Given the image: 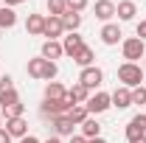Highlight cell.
Returning a JSON list of instances; mask_svg holds the SVG:
<instances>
[{
  "label": "cell",
  "instance_id": "1",
  "mask_svg": "<svg viewBox=\"0 0 146 143\" xmlns=\"http://www.w3.org/2000/svg\"><path fill=\"white\" fill-rule=\"evenodd\" d=\"M25 73H28L31 79H39V81H54L56 73H59V68H56V62H48V59L36 56V59H28Z\"/></svg>",
  "mask_w": 146,
  "mask_h": 143
},
{
  "label": "cell",
  "instance_id": "2",
  "mask_svg": "<svg viewBox=\"0 0 146 143\" xmlns=\"http://www.w3.org/2000/svg\"><path fill=\"white\" fill-rule=\"evenodd\" d=\"M143 79H146V73L141 65H135V62H124L121 68H118V81L124 84V87H141L143 84Z\"/></svg>",
  "mask_w": 146,
  "mask_h": 143
},
{
  "label": "cell",
  "instance_id": "3",
  "mask_svg": "<svg viewBox=\"0 0 146 143\" xmlns=\"http://www.w3.org/2000/svg\"><path fill=\"white\" fill-rule=\"evenodd\" d=\"M70 101H68V98H62V101H51V98H42V104H39V115H42V118H51V121H54V118H59V115H68V112H70Z\"/></svg>",
  "mask_w": 146,
  "mask_h": 143
},
{
  "label": "cell",
  "instance_id": "4",
  "mask_svg": "<svg viewBox=\"0 0 146 143\" xmlns=\"http://www.w3.org/2000/svg\"><path fill=\"white\" fill-rule=\"evenodd\" d=\"M121 54H124L127 62H135V65H138V59H143V56H146V42H143V39H138V36H129V39L121 42Z\"/></svg>",
  "mask_w": 146,
  "mask_h": 143
},
{
  "label": "cell",
  "instance_id": "5",
  "mask_svg": "<svg viewBox=\"0 0 146 143\" xmlns=\"http://www.w3.org/2000/svg\"><path fill=\"white\" fill-rule=\"evenodd\" d=\"M79 81L84 84L87 90H96V87H101V81H104V70L101 68H82V73H79Z\"/></svg>",
  "mask_w": 146,
  "mask_h": 143
},
{
  "label": "cell",
  "instance_id": "6",
  "mask_svg": "<svg viewBox=\"0 0 146 143\" xmlns=\"http://www.w3.org/2000/svg\"><path fill=\"white\" fill-rule=\"evenodd\" d=\"M87 112L90 115H101V112H107L112 107V101H110V93H93L90 98H87Z\"/></svg>",
  "mask_w": 146,
  "mask_h": 143
},
{
  "label": "cell",
  "instance_id": "7",
  "mask_svg": "<svg viewBox=\"0 0 146 143\" xmlns=\"http://www.w3.org/2000/svg\"><path fill=\"white\" fill-rule=\"evenodd\" d=\"M143 135H146V115H143V112H138V115L127 124V140L132 143L135 138H143Z\"/></svg>",
  "mask_w": 146,
  "mask_h": 143
},
{
  "label": "cell",
  "instance_id": "8",
  "mask_svg": "<svg viewBox=\"0 0 146 143\" xmlns=\"http://www.w3.org/2000/svg\"><path fill=\"white\" fill-rule=\"evenodd\" d=\"M110 101H112V107H118V109H127V107H132V90L129 87H115L112 93H110Z\"/></svg>",
  "mask_w": 146,
  "mask_h": 143
},
{
  "label": "cell",
  "instance_id": "9",
  "mask_svg": "<svg viewBox=\"0 0 146 143\" xmlns=\"http://www.w3.org/2000/svg\"><path fill=\"white\" fill-rule=\"evenodd\" d=\"M51 126H54V135H56V138H70L73 129H76V124H73L68 115H59V118H54V121H51Z\"/></svg>",
  "mask_w": 146,
  "mask_h": 143
},
{
  "label": "cell",
  "instance_id": "10",
  "mask_svg": "<svg viewBox=\"0 0 146 143\" xmlns=\"http://www.w3.org/2000/svg\"><path fill=\"white\" fill-rule=\"evenodd\" d=\"M121 25H115V23H104V28H101V42L104 45H118L121 42Z\"/></svg>",
  "mask_w": 146,
  "mask_h": 143
},
{
  "label": "cell",
  "instance_id": "11",
  "mask_svg": "<svg viewBox=\"0 0 146 143\" xmlns=\"http://www.w3.org/2000/svg\"><path fill=\"white\" fill-rule=\"evenodd\" d=\"M39 56H42V59H48V62H54V59H59V56H65V51H62V42H56V39H45V42H42V51H39Z\"/></svg>",
  "mask_w": 146,
  "mask_h": 143
},
{
  "label": "cell",
  "instance_id": "12",
  "mask_svg": "<svg viewBox=\"0 0 146 143\" xmlns=\"http://www.w3.org/2000/svg\"><path fill=\"white\" fill-rule=\"evenodd\" d=\"M65 34V25H62V17H45V31H42V36H48V39H56V36Z\"/></svg>",
  "mask_w": 146,
  "mask_h": 143
},
{
  "label": "cell",
  "instance_id": "13",
  "mask_svg": "<svg viewBox=\"0 0 146 143\" xmlns=\"http://www.w3.org/2000/svg\"><path fill=\"white\" fill-rule=\"evenodd\" d=\"M65 98H68L70 104H87V98H90V90L84 87L82 81H76V84L68 90V95H65Z\"/></svg>",
  "mask_w": 146,
  "mask_h": 143
},
{
  "label": "cell",
  "instance_id": "14",
  "mask_svg": "<svg viewBox=\"0 0 146 143\" xmlns=\"http://www.w3.org/2000/svg\"><path fill=\"white\" fill-rule=\"evenodd\" d=\"M93 11H96V17H98V20L110 23V20L115 17V3H112V0H96Z\"/></svg>",
  "mask_w": 146,
  "mask_h": 143
},
{
  "label": "cell",
  "instance_id": "15",
  "mask_svg": "<svg viewBox=\"0 0 146 143\" xmlns=\"http://www.w3.org/2000/svg\"><path fill=\"white\" fill-rule=\"evenodd\" d=\"M82 48H84V39L76 34V31H73V34H68L65 39H62V51H65L68 56H76Z\"/></svg>",
  "mask_w": 146,
  "mask_h": 143
},
{
  "label": "cell",
  "instance_id": "16",
  "mask_svg": "<svg viewBox=\"0 0 146 143\" xmlns=\"http://www.w3.org/2000/svg\"><path fill=\"white\" fill-rule=\"evenodd\" d=\"M3 129H6L11 138H25V135H28V124H25V118H9Z\"/></svg>",
  "mask_w": 146,
  "mask_h": 143
},
{
  "label": "cell",
  "instance_id": "17",
  "mask_svg": "<svg viewBox=\"0 0 146 143\" xmlns=\"http://www.w3.org/2000/svg\"><path fill=\"white\" fill-rule=\"evenodd\" d=\"M25 31H28L31 36H42V31H45V17H42V14H28Z\"/></svg>",
  "mask_w": 146,
  "mask_h": 143
},
{
  "label": "cell",
  "instance_id": "18",
  "mask_svg": "<svg viewBox=\"0 0 146 143\" xmlns=\"http://www.w3.org/2000/svg\"><path fill=\"white\" fill-rule=\"evenodd\" d=\"M115 14H118V20H135V14H138V6L132 3V0H121L118 6H115Z\"/></svg>",
  "mask_w": 146,
  "mask_h": 143
},
{
  "label": "cell",
  "instance_id": "19",
  "mask_svg": "<svg viewBox=\"0 0 146 143\" xmlns=\"http://www.w3.org/2000/svg\"><path fill=\"white\" fill-rule=\"evenodd\" d=\"M62 25H65V34H73V31H79V25H82V14H76V11H65L62 14Z\"/></svg>",
  "mask_w": 146,
  "mask_h": 143
},
{
  "label": "cell",
  "instance_id": "20",
  "mask_svg": "<svg viewBox=\"0 0 146 143\" xmlns=\"http://www.w3.org/2000/svg\"><path fill=\"white\" fill-rule=\"evenodd\" d=\"M82 135H84L87 140H93V138H101V124H98V121L90 115V118L82 124Z\"/></svg>",
  "mask_w": 146,
  "mask_h": 143
},
{
  "label": "cell",
  "instance_id": "21",
  "mask_svg": "<svg viewBox=\"0 0 146 143\" xmlns=\"http://www.w3.org/2000/svg\"><path fill=\"white\" fill-rule=\"evenodd\" d=\"M68 118H70L76 126H82L84 121H87V118H90V112H87V107H84V104H73V107H70V112H68Z\"/></svg>",
  "mask_w": 146,
  "mask_h": 143
},
{
  "label": "cell",
  "instance_id": "22",
  "mask_svg": "<svg viewBox=\"0 0 146 143\" xmlns=\"http://www.w3.org/2000/svg\"><path fill=\"white\" fill-rule=\"evenodd\" d=\"M93 59H96V54H93V48H90V45H84L79 54L73 56V62H76L79 68H93Z\"/></svg>",
  "mask_w": 146,
  "mask_h": 143
},
{
  "label": "cell",
  "instance_id": "23",
  "mask_svg": "<svg viewBox=\"0 0 146 143\" xmlns=\"http://www.w3.org/2000/svg\"><path fill=\"white\" fill-rule=\"evenodd\" d=\"M65 95H68V90L62 87L59 81H48V84H45V98H51V101H62Z\"/></svg>",
  "mask_w": 146,
  "mask_h": 143
},
{
  "label": "cell",
  "instance_id": "24",
  "mask_svg": "<svg viewBox=\"0 0 146 143\" xmlns=\"http://www.w3.org/2000/svg\"><path fill=\"white\" fill-rule=\"evenodd\" d=\"M14 25H17V14H14V9L0 6V31H3V28H14Z\"/></svg>",
  "mask_w": 146,
  "mask_h": 143
},
{
  "label": "cell",
  "instance_id": "25",
  "mask_svg": "<svg viewBox=\"0 0 146 143\" xmlns=\"http://www.w3.org/2000/svg\"><path fill=\"white\" fill-rule=\"evenodd\" d=\"M17 101H20V95H17L14 87H11V90H0V109L11 107V104H17Z\"/></svg>",
  "mask_w": 146,
  "mask_h": 143
},
{
  "label": "cell",
  "instance_id": "26",
  "mask_svg": "<svg viewBox=\"0 0 146 143\" xmlns=\"http://www.w3.org/2000/svg\"><path fill=\"white\" fill-rule=\"evenodd\" d=\"M45 6H48V14H51V17H62V14L68 11V6H65V0H48Z\"/></svg>",
  "mask_w": 146,
  "mask_h": 143
},
{
  "label": "cell",
  "instance_id": "27",
  "mask_svg": "<svg viewBox=\"0 0 146 143\" xmlns=\"http://www.w3.org/2000/svg\"><path fill=\"white\" fill-rule=\"evenodd\" d=\"M0 112H3V115H6V121H9V118H23V112H25V104H11V107H6V109H0Z\"/></svg>",
  "mask_w": 146,
  "mask_h": 143
},
{
  "label": "cell",
  "instance_id": "28",
  "mask_svg": "<svg viewBox=\"0 0 146 143\" xmlns=\"http://www.w3.org/2000/svg\"><path fill=\"white\" fill-rule=\"evenodd\" d=\"M132 104H146V87H132Z\"/></svg>",
  "mask_w": 146,
  "mask_h": 143
},
{
  "label": "cell",
  "instance_id": "29",
  "mask_svg": "<svg viewBox=\"0 0 146 143\" xmlns=\"http://www.w3.org/2000/svg\"><path fill=\"white\" fill-rule=\"evenodd\" d=\"M65 6H68L70 11H76V14H82V11L87 9V0H65Z\"/></svg>",
  "mask_w": 146,
  "mask_h": 143
},
{
  "label": "cell",
  "instance_id": "30",
  "mask_svg": "<svg viewBox=\"0 0 146 143\" xmlns=\"http://www.w3.org/2000/svg\"><path fill=\"white\" fill-rule=\"evenodd\" d=\"M135 36H138V39H143V42H146V20H141V23L135 25Z\"/></svg>",
  "mask_w": 146,
  "mask_h": 143
},
{
  "label": "cell",
  "instance_id": "31",
  "mask_svg": "<svg viewBox=\"0 0 146 143\" xmlns=\"http://www.w3.org/2000/svg\"><path fill=\"white\" fill-rule=\"evenodd\" d=\"M11 87H14V79H11L9 73H6V76H0V90H11Z\"/></svg>",
  "mask_w": 146,
  "mask_h": 143
},
{
  "label": "cell",
  "instance_id": "32",
  "mask_svg": "<svg viewBox=\"0 0 146 143\" xmlns=\"http://www.w3.org/2000/svg\"><path fill=\"white\" fill-rule=\"evenodd\" d=\"M20 3H28V0H3V6H9V9H14V6H20Z\"/></svg>",
  "mask_w": 146,
  "mask_h": 143
},
{
  "label": "cell",
  "instance_id": "33",
  "mask_svg": "<svg viewBox=\"0 0 146 143\" xmlns=\"http://www.w3.org/2000/svg\"><path fill=\"white\" fill-rule=\"evenodd\" d=\"M0 143H11V135H9L6 129H0Z\"/></svg>",
  "mask_w": 146,
  "mask_h": 143
},
{
  "label": "cell",
  "instance_id": "34",
  "mask_svg": "<svg viewBox=\"0 0 146 143\" xmlns=\"http://www.w3.org/2000/svg\"><path fill=\"white\" fill-rule=\"evenodd\" d=\"M70 143H87L84 135H70Z\"/></svg>",
  "mask_w": 146,
  "mask_h": 143
},
{
  "label": "cell",
  "instance_id": "35",
  "mask_svg": "<svg viewBox=\"0 0 146 143\" xmlns=\"http://www.w3.org/2000/svg\"><path fill=\"white\" fill-rule=\"evenodd\" d=\"M20 143H39V138H34V135H25V138H20Z\"/></svg>",
  "mask_w": 146,
  "mask_h": 143
},
{
  "label": "cell",
  "instance_id": "36",
  "mask_svg": "<svg viewBox=\"0 0 146 143\" xmlns=\"http://www.w3.org/2000/svg\"><path fill=\"white\" fill-rule=\"evenodd\" d=\"M87 143H107L104 138H93V140H87Z\"/></svg>",
  "mask_w": 146,
  "mask_h": 143
},
{
  "label": "cell",
  "instance_id": "37",
  "mask_svg": "<svg viewBox=\"0 0 146 143\" xmlns=\"http://www.w3.org/2000/svg\"><path fill=\"white\" fill-rule=\"evenodd\" d=\"M45 143H62V140H59V138H56V135H54V138H48V140H45Z\"/></svg>",
  "mask_w": 146,
  "mask_h": 143
},
{
  "label": "cell",
  "instance_id": "38",
  "mask_svg": "<svg viewBox=\"0 0 146 143\" xmlns=\"http://www.w3.org/2000/svg\"><path fill=\"white\" fill-rule=\"evenodd\" d=\"M132 143H146V135H143V138H135Z\"/></svg>",
  "mask_w": 146,
  "mask_h": 143
},
{
  "label": "cell",
  "instance_id": "39",
  "mask_svg": "<svg viewBox=\"0 0 146 143\" xmlns=\"http://www.w3.org/2000/svg\"><path fill=\"white\" fill-rule=\"evenodd\" d=\"M0 129H3V112H0Z\"/></svg>",
  "mask_w": 146,
  "mask_h": 143
},
{
  "label": "cell",
  "instance_id": "40",
  "mask_svg": "<svg viewBox=\"0 0 146 143\" xmlns=\"http://www.w3.org/2000/svg\"><path fill=\"white\" fill-rule=\"evenodd\" d=\"M143 87H146V79H143Z\"/></svg>",
  "mask_w": 146,
  "mask_h": 143
},
{
  "label": "cell",
  "instance_id": "41",
  "mask_svg": "<svg viewBox=\"0 0 146 143\" xmlns=\"http://www.w3.org/2000/svg\"><path fill=\"white\" fill-rule=\"evenodd\" d=\"M143 59H146V56H143Z\"/></svg>",
  "mask_w": 146,
  "mask_h": 143
}]
</instances>
